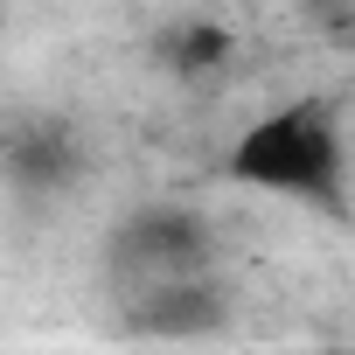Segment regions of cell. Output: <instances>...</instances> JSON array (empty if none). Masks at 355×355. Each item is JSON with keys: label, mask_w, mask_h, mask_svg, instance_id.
I'll list each match as a JSON object with an SVG mask.
<instances>
[{"label": "cell", "mask_w": 355, "mask_h": 355, "mask_svg": "<svg viewBox=\"0 0 355 355\" xmlns=\"http://www.w3.org/2000/svg\"><path fill=\"white\" fill-rule=\"evenodd\" d=\"M237 182H258V189H279V196H306V189H327L341 174V146H334V125L313 112V105H286V112H265L237 153Z\"/></svg>", "instance_id": "1"}, {"label": "cell", "mask_w": 355, "mask_h": 355, "mask_svg": "<svg viewBox=\"0 0 355 355\" xmlns=\"http://www.w3.org/2000/svg\"><path fill=\"white\" fill-rule=\"evenodd\" d=\"M223 313L230 306H223V293L202 272H189V279H146V293L132 300V320L146 334H209Z\"/></svg>", "instance_id": "2"}]
</instances>
